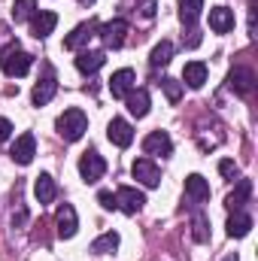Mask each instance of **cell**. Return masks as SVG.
<instances>
[{
  "label": "cell",
  "mask_w": 258,
  "mask_h": 261,
  "mask_svg": "<svg viewBox=\"0 0 258 261\" xmlns=\"http://www.w3.org/2000/svg\"><path fill=\"white\" fill-rule=\"evenodd\" d=\"M183 82L189 88H203V82H207V64L203 61H189V64L183 67Z\"/></svg>",
  "instance_id": "44dd1931"
},
{
  "label": "cell",
  "mask_w": 258,
  "mask_h": 261,
  "mask_svg": "<svg viewBox=\"0 0 258 261\" xmlns=\"http://www.w3.org/2000/svg\"><path fill=\"white\" fill-rule=\"evenodd\" d=\"M170 58H173V43H170V40H161V43L152 49L149 64H152V67H167V64H170Z\"/></svg>",
  "instance_id": "484cf974"
},
{
  "label": "cell",
  "mask_w": 258,
  "mask_h": 261,
  "mask_svg": "<svg viewBox=\"0 0 258 261\" xmlns=\"http://www.w3.org/2000/svg\"><path fill=\"white\" fill-rule=\"evenodd\" d=\"M189 34H192V37H189V46H192V49H194V46H197V43H200V34H197V31H194V28H192V31H189Z\"/></svg>",
  "instance_id": "836d02e7"
},
{
  "label": "cell",
  "mask_w": 258,
  "mask_h": 261,
  "mask_svg": "<svg viewBox=\"0 0 258 261\" xmlns=\"http://www.w3.org/2000/svg\"><path fill=\"white\" fill-rule=\"evenodd\" d=\"M55 225H58V237L70 240L76 231H79V219H76V210L70 203H61L58 213H55Z\"/></svg>",
  "instance_id": "8fae6325"
},
{
  "label": "cell",
  "mask_w": 258,
  "mask_h": 261,
  "mask_svg": "<svg viewBox=\"0 0 258 261\" xmlns=\"http://www.w3.org/2000/svg\"><path fill=\"white\" fill-rule=\"evenodd\" d=\"M210 28H213L216 34H228V31L234 28V12H231L228 6H213V9H210Z\"/></svg>",
  "instance_id": "d6986e66"
},
{
  "label": "cell",
  "mask_w": 258,
  "mask_h": 261,
  "mask_svg": "<svg viewBox=\"0 0 258 261\" xmlns=\"http://www.w3.org/2000/svg\"><path fill=\"white\" fill-rule=\"evenodd\" d=\"M55 24H58V15H55V12H49V9H37L34 18H31V34H34L37 40H43V37H49V34L55 31Z\"/></svg>",
  "instance_id": "9a60e30c"
},
{
  "label": "cell",
  "mask_w": 258,
  "mask_h": 261,
  "mask_svg": "<svg viewBox=\"0 0 258 261\" xmlns=\"http://www.w3.org/2000/svg\"><path fill=\"white\" fill-rule=\"evenodd\" d=\"M186 200L194 203V206H200V203L210 200V182H207L200 173H192V176L186 179Z\"/></svg>",
  "instance_id": "7c38bea8"
},
{
  "label": "cell",
  "mask_w": 258,
  "mask_h": 261,
  "mask_svg": "<svg viewBox=\"0 0 258 261\" xmlns=\"http://www.w3.org/2000/svg\"><path fill=\"white\" fill-rule=\"evenodd\" d=\"M34 12H37V0H15V6H12V18L15 21H31Z\"/></svg>",
  "instance_id": "4316f807"
},
{
  "label": "cell",
  "mask_w": 258,
  "mask_h": 261,
  "mask_svg": "<svg viewBox=\"0 0 258 261\" xmlns=\"http://www.w3.org/2000/svg\"><path fill=\"white\" fill-rule=\"evenodd\" d=\"M143 152H146V155H161V158H167V155L173 152L170 134H167V130H152V134L143 140Z\"/></svg>",
  "instance_id": "30bf717a"
},
{
  "label": "cell",
  "mask_w": 258,
  "mask_h": 261,
  "mask_svg": "<svg viewBox=\"0 0 258 261\" xmlns=\"http://www.w3.org/2000/svg\"><path fill=\"white\" fill-rule=\"evenodd\" d=\"M194 231V240H197V243H207V240H210V231H207V219H203V216H197V219H194V225H192Z\"/></svg>",
  "instance_id": "f1b7e54d"
},
{
  "label": "cell",
  "mask_w": 258,
  "mask_h": 261,
  "mask_svg": "<svg viewBox=\"0 0 258 261\" xmlns=\"http://www.w3.org/2000/svg\"><path fill=\"white\" fill-rule=\"evenodd\" d=\"M9 137H12V122L0 116V143H3V140H9Z\"/></svg>",
  "instance_id": "d6a6232c"
},
{
  "label": "cell",
  "mask_w": 258,
  "mask_h": 261,
  "mask_svg": "<svg viewBox=\"0 0 258 261\" xmlns=\"http://www.w3.org/2000/svg\"><path fill=\"white\" fill-rule=\"evenodd\" d=\"M225 261H240V258H237V255H228V258H225Z\"/></svg>",
  "instance_id": "8d00e7d4"
},
{
  "label": "cell",
  "mask_w": 258,
  "mask_h": 261,
  "mask_svg": "<svg viewBox=\"0 0 258 261\" xmlns=\"http://www.w3.org/2000/svg\"><path fill=\"white\" fill-rule=\"evenodd\" d=\"M249 197H252V182H249V179H237V189L228 195V210H231V213L240 210Z\"/></svg>",
  "instance_id": "cb8c5ba5"
},
{
  "label": "cell",
  "mask_w": 258,
  "mask_h": 261,
  "mask_svg": "<svg viewBox=\"0 0 258 261\" xmlns=\"http://www.w3.org/2000/svg\"><path fill=\"white\" fill-rule=\"evenodd\" d=\"M24 219H28V213H24V210H18V216H15V219H12V225H21V222H24Z\"/></svg>",
  "instance_id": "e575fe53"
},
{
  "label": "cell",
  "mask_w": 258,
  "mask_h": 261,
  "mask_svg": "<svg viewBox=\"0 0 258 261\" xmlns=\"http://www.w3.org/2000/svg\"><path fill=\"white\" fill-rule=\"evenodd\" d=\"M155 6H158L155 0H140V3H137V12H140L143 18H152V15H155Z\"/></svg>",
  "instance_id": "4dcf8cb0"
},
{
  "label": "cell",
  "mask_w": 258,
  "mask_h": 261,
  "mask_svg": "<svg viewBox=\"0 0 258 261\" xmlns=\"http://www.w3.org/2000/svg\"><path fill=\"white\" fill-rule=\"evenodd\" d=\"M200 12H203V0H183V3H179V21H183L186 28H194V24H197Z\"/></svg>",
  "instance_id": "603a6c76"
},
{
  "label": "cell",
  "mask_w": 258,
  "mask_h": 261,
  "mask_svg": "<svg viewBox=\"0 0 258 261\" xmlns=\"http://www.w3.org/2000/svg\"><path fill=\"white\" fill-rule=\"evenodd\" d=\"M79 3H82V6H91V3H94V0H79Z\"/></svg>",
  "instance_id": "d590c367"
},
{
  "label": "cell",
  "mask_w": 258,
  "mask_h": 261,
  "mask_svg": "<svg viewBox=\"0 0 258 261\" xmlns=\"http://www.w3.org/2000/svg\"><path fill=\"white\" fill-rule=\"evenodd\" d=\"M134 88H137V76H134V70L122 67V70L113 73V79H110V91H113V97H128Z\"/></svg>",
  "instance_id": "4fadbf2b"
},
{
  "label": "cell",
  "mask_w": 258,
  "mask_h": 261,
  "mask_svg": "<svg viewBox=\"0 0 258 261\" xmlns=\"http://www.w3.org/2000/svg\"><path fill=\"white\" fill-rule=\"evenodd\" d=\"M97 200H100V206H104V210H116V195H113V192H100Z\"/></svg>",
  "instance_id": "1f68e13d"
},
{
  "label": "cell",
  "mask_w": 258,
  "mask_h": 261,
  "mask_svg": "<svg viewBox=\"0 0 258 261\" xmlns=\"http://www.w3.org/2000/svg\"><path fill=\"white\" fill-rule=\"evenodd\" d=\"M31 64H34V55H28L24 49H18V43L6 46V49L0 52V70H3L6 76H28Z\"/></svg>",
  "instance_id": "6da1fadb"
},
{
  "label": "cell",
  "mask_w": 258,
  "mask_h": 261,
  "mask_svg": "<svg viewBox=\"0 0 258 261\" xmlns=\"http://www.w3.org/2000/svg\"><path fill=\"white\" fill-rule=\"evenodd\" d=\"M161 88H164V94H167V100H170V103H179V97H183V91H186V88H183V82H179V79H170V76H167V79H161Z\"/></svg>",
  "instance_id": "83f0119b"
},
{
  "label": "cell",
  "mask_w": 258,
  "mask_h": 261,
  "mask_svg": "<svg viewBox=\"0 0 258 261\" xmlns=\"http://www.w3.org/2000/svg\"><path fill=\"white\" fill-rule=\"evenodd\" d=\"M228 85H231L237 94H252V88H255V73H252L249 67H234V70L228 73Z\"/></svg>",
  "instance_id": "2e32d148"
},
{
  "label": "cell",
  "mask_w": 258,
  "mask_h": 261,
  "mask_svg": "<svg viewBox=\"0 0 258 261\" xmlns=\"http://www.w3.org/2000/svg\"><path fill=\"white\" fill-rule=\"evenodd\" d=\"M219 173H222L225 179H234L240 170H237V164H234V161H228V158H225V161H219Z\"/></svg>",
  "instance_id": "f546056e"
},
{
  "label": "cell",
  "mask_w": 258,
  "mask_h": 261,
  "mask_svg": "<svg viewBox=\"0 0 258 261\" xmlns=\"http://www.w3.org/2000/svg\"><path fill=\"white\" fill-rule=\"evenodd\" d=\"M107 137H110V143H116L119 149H128L131 143H134V128H131V122H125V119H113V122L107 125Z\"/></svg>",
  "instance_id": "5bb4252c"
},
{
  "label": "cell",
  "mask_w": 258,
  "mask_h": 261,
  "mask_svg": "<svg viewBox=\"0 0 258 261\" xmlns=\"http://www.w3.org/2000/svg\"><path fill=\"white\" fill-rule=\"evenodd\" d=\"M9 155H12V161L15 164H31L34 161V155H37V140H34V134H21V137H15V143H12V149H9Z\"/></svg>",
  "instance_id": "52a82bcc"
},
{
  "label": "cell",
  "mask_w": 258,
  "mask_h": 261,
  "mask_svg": "<svg viewBox=\"0 0 258 261\" xmlns=\"http://www.w3.org/2000/svg\"><path fill=\"white\" fill-rule=\"evenodd\" d=\"M128 21L125 18H113V21H107V24H100L97 28V37L104 40V46L107 49H122L125 46V40H128Z\"/></svg>",
  "instance_id": "3957f363"
},
{
  "label": "cell",
  "mask_w": 258,
  "mask_h": 261,
  "mask_svg": "<svg viewBox=\"0 0 258 261\" xmlns=\"http://www.w3.org/2000/svg\"><path fill=\"white\" fill-rule=\"evenodd\" d=\"M249 231H252V216L234 210L231 219H228V237H246Z\"/></svg>",
  "instance_id": "7402d4cb"
},
{
  "label": "cell",
  "mask_w": 258,
  "mask_h": 261,
  "mask_svg": "<svg viewBox=\"0 0 258 261\" xmlns=\"http://www.w3.org/2000/svg\"><path fill=\"white\" fill-rule=\"evenodd\" d=\"M55 128H58V134L64 137L67 143H76V140L88 130V116H85L82 110H64V113L58 116Z\"/></svg>",
  "instance_id": "7a4b0ae2"
},
{
  "label": "cell",
  "mask_w": 258,
  "mask_h": 261,
  "mask_svg": "<svg viewBox=\"0 0 258 261\" xmlns=\"http://www.w3.org/2000/svg\"><path fill=\"white\" fill-rule=\"evenodd\" d=\"M119 249V234L116 231H107V234H100L94 243H91V252L94 255H110V252H116Z\"/></svg>",
  "instance_id": "d4e9b609"
},
{
  "label": "cell",
  "mask_w": 258,
  "mask_h": 261,
  "mask_svg": "<svg viewBox=\"0 0 258 261\" xmlns=\"http://www.w3.org/2000/svg\"><path fill=\"white\" fill-rule=\"evenodd\" d=\"M143 203H146V195L143 192H137V189H119L116 192V210H122V213H128V216H137L140 210H143Z\"/></svg>",
  "instance_id": "ba28073f"
},
{
  "label": "cell",
  "mask_w": 258,
  "mask_h": 261,
  "mask_svg": "<svg viewBox=\"0 0 258 261\" xmlns=\"http://www.w3.org/2000/svg\"><path fill=\"white\" fill-rule=\"evenodd\" d=\"M125 103H128V113H131V116H137V119L149 116V107H152V100H149V91H146V88H134L128 97H125Z\"/></svg>",
  "instance_id": "ac0fdd59"
},
{
  "label": "cell",
  "mask_w": 258,
  "mask_h": 261,
  "mask_svg": "<svg viewBox=\"0 0 258 261\" xmlns=\"http://www.w3.org/2000/svg\"><path fill=\"white\" fill-rule=\"evenodd\" d=\"M34 195H37V200H40L43 206L52 203V200L58 197V186H55V179H52L49 173H40L37 182H34Z\"/></svg>",
  "instance_id": "ffe728a7"
},
{
  "label": "cell",
  "mask_w": 258,
  "mask_h": 261,
  "mask_svg": "<svg viewBox=\"0 0 258 261\" xmlns=\"http://www.w3.org/2000/svg\"><path fill=\"white\" fill-rule=\"evenodd\" d=\"M107 64V55L104 52H97V49H82L79 52V58H76V67H79V73H97L100 67Z\"/></svg>",
  "instance_id": "e0dca14e"
},
{
  "label": "cell",
  "mask_w": 258,
  "mask_h": 261,
  "mask_svg": "<svg viewBox=\"0 0 258 261\" xmlns=\"http://www.w3.org/2000/svg\"><path fill=\"white\" fill-rule=\"evenodd\" d=\"M97 28H100L97 21H82V24H76V28H73V31L64 37V49H70V52H79V49H82V46H85V43L97 34Z\"/></svg>",
  "instance_id": "8992f818"
},
{
  "label": "cell",
  "mask_w": 258,
  "mask_h": 261,
  "mask_svg": "<svg viewBox=\"0 0 258 261\" xmlns=\"http://www.w3.org/2000/svg\"><path fill=\"white\" fill-rule=\"evenodd\" d=\"M79 173H82L85 182H97V179H104V173H107V161H104V155H97V149H88V152L79 158Z\"/></svg>",
  "instance_id": "5b68a950"
},
{
  "label": "cell",
  "mask_w": 258,
  "mask_h": 261,
  "mask_svg": "<svg viewBox=\"0 0 258 261\" xmlns=\"http://www.w3.org/2000/svg\"><path fill=\"white\" fill-rule=\"evenodd\" d=\"M55 91H58V82H55V73L46 67V76L34 85V91H31V100L37 103V107H46L52 97H55Z\"/></svg>",
  "instance_id": "9c48e42d"
},
{
  "label": "cell",
  "mask_w": 258,
  "mask_h": 261,
  "mask_svg": "<svg viewBox=\"0 0 258 261\" xmlns=\"http://www.w3.org/2000/svg\"><path fill=\"white\" fill-rule=\"evenodd\" d=\"M131 176H134L137 182H143L146 189H158V186H161V170H158V164H155L152 158H137V161L131 164Z\"/></svg>",
  "instance_id": "277c9868"
}]
</instances>
